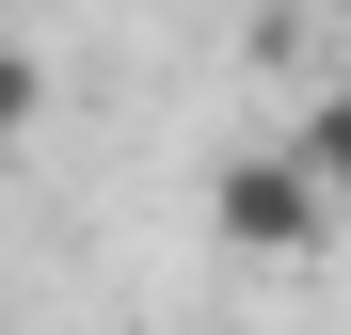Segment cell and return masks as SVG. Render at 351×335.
Segmentation results:
<instances>
[{"mask_svg":"<svg viewBox=\"0 0 351 335\" xmlns=\"http://www.w3.org/2000/svg\"><path fill=\"white\" fill-rule=\"evenodd\" d=\"M335 192H319V160L287 144V128H256V144H223V176H208V240L240 256V271H319L335 256Z\"/></svg>","mask_w":351,"mask_h":335,"instance_id":"1","label":"cell"},{"mask_svg":"<svg viewBox=\"0 0 351 335\" xmlns=\"http://www.w3.org/2000/svg\"><path fill=\"white\" fill-rule=\"evenodd\" d=\"M16 112H32V80H16V64H0V128H16Z\"/></svg>","mask_w":351,"mask_h":335,"instance_id":"3","label":"cell"},{"mask_svg":"<svg viewBox=\"0 0 351 335\" xmlns=\"http://www.w3.org/2000/svg\"><path fill=\"white\" fill-rule=\"evenodd\" d=\"M335 64H351V0H335Z\"/></svg>","mask_w":351,"mask_h":335,"instance_id":"4","label":"cell"},{"mask_svg":"<svg viewBox=\"0 0 351 335\" xmlns=\"http://www.w3.org/2000/svg\"><path fill=\"white\" fill-rule=\"evenodd\" d=\"M287 144H304V160H319V192L351 208V64H319V80H304V112H287Z\"/></svg>","mask_w":351,"mask_h":335,"instance_id":"2","label":"cell"}]
</instances>
